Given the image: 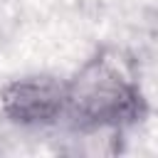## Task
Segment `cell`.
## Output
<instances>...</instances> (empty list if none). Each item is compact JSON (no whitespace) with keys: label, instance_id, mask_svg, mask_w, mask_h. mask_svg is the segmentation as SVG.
Segmentation results:
<instances>
[{"label":"cell","instance_id":"obj_1","mask_svg":"<svg viewBox=\"0 0 158 158\" xmlns=\"http://www.w3.org/2000/svg\"><path fill=\"white\" fill-rule=\"evenodd\" d=\"M74 116L89 126H116L133 121L141 114V94L123 69V64L109 54L96 57L77 77L67 91Z\"/></svg>","mask_w":158,"mask_h":158},{"label":"cell","instance_id":"obj_2","mask_svg":"<svg viewBox=\"0 0 158 158\" xmlns=\"http://www.w3.org/2000/svg\"><path fill=\"white\" fill-rule=\"evenodd\" d=\"M67 89L54 79H22L5 89L2 106L20 123H49L59 116Z\"/></svg>","mask_w":158,"mask_h":158}]
</instances>
